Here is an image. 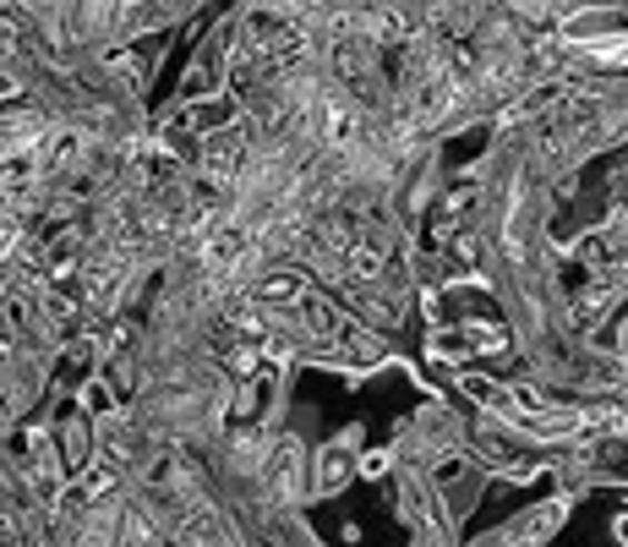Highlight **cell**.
Returning <instances> with one entry per match:
<instances>
[{
    "label": "cell",
    "instance_id": "1",
    "mask_svg": "<svg viewBox=\"0 0 628 547\" xmlns=\"http://www.w3.org/2000/svg\"><path fill=\"white\" fill-rule=\"evenodd\" d=\"M11 543H17V531H11V520L0 515V547H11Z\"/></svg>",
    "mask_w": 628,
    "mask_h": 547
}]
</instances>
